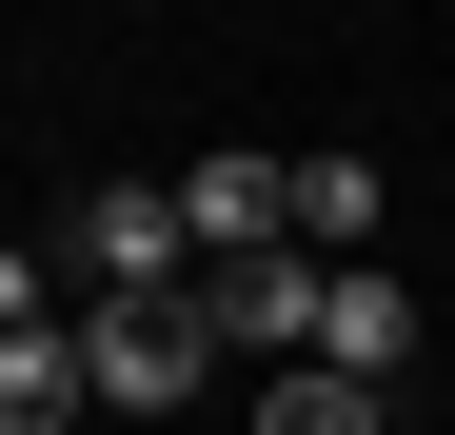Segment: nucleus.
<instances>
[{
  "instance_id": "0eeeda50",
  "label": "nucleus",
  "mask_w": 455,
  "mask_h": 435,
  "mask_svg": "<svg viewBox=\"0 0 455 435\" xmlns=\"http://www.w3.org/2000/svg\"><path fill=\"white\" fill-rule=\"evenodd\" d=\"M356 238H376V159H297V257L356 277Z\"/></svg>"
},
{
  "instance_id": "20e7f679",
  "label": "nucleus",
  "mask_w": 455,
  "mask_h": 435,
  "mask_svg": "<svg viewBox=\"0 0 455 435\" xmlns=\"http://www.w3.org/2000/svg\"><path fill=\"white\" fill-rule=\"evenodd\" d=\"M179 238H198V257H277V238H297V159H198V178H179Z\"/></svg>"
},
{
  "instance_id": "f03ea898",
  "label": "nucleus",
  "mask_w": 455,
  "mask_h": 435,
  "mask_svg": "<svg viewBox=\"0 0 455 435\" xmlns=\"http://www.w3.org/2000/svg\"><path fill=\"white\" fill-rule=\"evenodd\" d=\"M60 297H198V238L159 178H100L80 218H60Z\"/></svg>"
},
{
  "instance_id": "f257e3e1",
  "label": "nucleus",
  "mask_w": 455,
  "mask_h": 435,
  "mask_svg": "<svg viewBox=\"0 0 455 435\" xmlns=\"http://www.w3.org/2000/svg\"><path fill=\"white\" fill-rule=\"evenodd\" d=\"M80 376H100V415H179V396H218V336H198V297H80Z\"/></svg>"
},
{
  "instance_id": "423d86ee",
  "label": "nucleus",
  "mask_w": 455,
  "mask_h": 435,
  "mask_svg": "<svg viewBox=\"0 0 455 435\" xmlns=\"http://www.w3.org/2000/svg\"><path fill=\"white\" fill-rule=\"evenodd\" d=\"M100 376H80V317H40V336H0V435H80Z\"/></svg>"
},
{
  "instance_id": "7ed1b4c3",
  "label": "nucleus",
  "mask_w": 455,
  "mask_h": 435,
  "mask_svg": "<svg viewBox=\"0 0 455 435\" xmlns=\"http://www.w3.org/2000/svg\"><path fill=\"white\" fill-rule=\"evenodd\" d=\"M317 297H337V277L297 257V238H277V257H198V336L258 356V376H297V356H317Z\"/></svg>"
},
{
  "instance_id": "39448f33",
  "label": "nucleus",
  "mask_w": 455,
  "mask_h": 435,
  "mask_svg": "<svg viewBox=\"0 0 455 435\" xmlns=\"http://www.w3.org/2000/svg\"><path fill=\"white\" fill-rule=\"evenodd\" d=\"M396 356H416V297H396V277L356 257L337 297H317V356H297V376H356V396H376V376H396Z\"/></svg>"
},
{
  "instance_id": "6e6552de",
  "label": "nucleus",
  "mask_w": 455,
  "mask_h": 435,
  "mask_svg": "<svg viewBox=\"0 0 455 435\" xmlns=\"http://www.w3.org/2000/svg\"><path fill=\"white\" fill-rule=\"evenodd\" d=\"M258 435H376L356 376H258Z\"/></svg>"
}]
</instances>
